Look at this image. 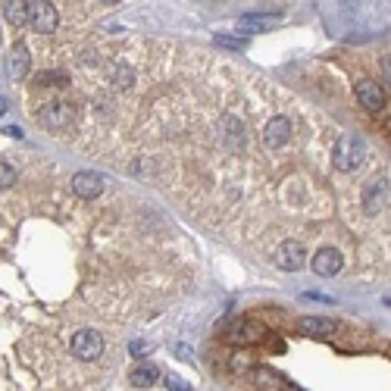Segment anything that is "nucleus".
I'll list each match as a JSON object with an SVG mask.
<instances>
[{"instance_id": "obj_1", "label": "nucleus", "mask_w": 391, "mask_h": 391, "mask_svg": "<svg viewBox=\"0 0 391 391\" xmlns=\"http://www.w3.org/2000/svg\"><path fill=\"white\" fill-rule=\"evenodd\" d=\"M332 160H335V166H338L341 172L357 170V166L366 160V141L357 138V135H341L338 144H335Z\"/></svg>"}, {"instance_id": "obj_2", "label": "nucleus", "mask_w": 391, "mask_h": 391, "mask_svg": "<svg viewBox=\"0 0 391 391\" xmlns=\"http://www.w3.org/2000/svg\"><path fill=\"white\" fill-rule=\"evenodd\" d=\"M75 119V110L69 104H44V110H38V122L44 129H51V132H66L69 126H72Z\"/></svg>"}, {"instance_id": "obj_3", "label": "nucleus", "mask_w": 391, "mask_h": 391, "mask_svg": "<svg viewBox=\"0 0 391 391\" xmlns=\"http://www.w3.org/2000/svg\"><path fill=\"white\" fill-rule=\"evenodd\" d=\"M391 200V178L379 176L373 178V182L366 185V191H363V207H366V213H382L385 207H388Z\"/></svg>"}, {"instance_id": "obj_4", "label": "nucleus", "mask_w": 391, "mask_h": 391, "mask_svg": "<svg viewBox=\"0 0 391 391\" xmlns=\"http://www.w3.org/2000/svg\"><path fill=\"white\" fill-rule=\"evenodd\" d=\"M72 354L79 360H97L104 354V338L100 332H91V329H81V332L72 335Z\"/></svg>"}, {"instance_id": "obj_5", "label": "nucleus", "mask_w": 391, "mask_h": 391, "mask_svg": "<svg viewBox=\"0 0 391 391\" xmlns=\"http://www.w3.org/2000/svg\"><path fill=\"white\" fill-rule=\"evenodd\" d=\"M31 10V29L38 31V35H51L53 29L59 25V16H57V7L53 3H47V0H38V3H29Z\"/></svg>"}, {"instance_id": "obj_6", "label": "nucleus", "mask_w": 391, "mask_h": 391, "mask_svg": "<svg viewBox=\"0 0 391 391\" xmlns=\"http://www.w3.org/2000/svg\"><path fill=\"white\" fill-rule=\"evenodd\" d=\"M354 94H357V104L373 110V113H379L385 107V91L379 88V81H373V79H357Z\"/></svg>"}, {"instance_id": "obj_7", "label": "nucleus", "mask_w": 391, "mask_h": 391, "mask_svg": "<svg viewBox=\"0 0 391 391\" xmlns=\"http://www.w3.org/2000/svg\"><path fill=\"white\" fill-rule=\"evenodd\" d=\"M263 141H266V148L269 150L285 148L288 141H291V119L288 116H273L263 129Z\"/></svg>"}, {"instance_id": "obj_8", "label": "nucleus", "mask_w": 391, "mask_h": 391, "mask_svg": "<svg viewBox=\"0 0 391 391\" xmlns=\"http://www.w3.org/2000/svg\"><path fill=\"white\" fill-rule=\"evenodd\" d=\"M266 338V329L263 325H257V323H251V319H241V323H235L226 332V341H232V345H257V341H263Z\"/></svg>"}, {"instance_id": "obj_9", "label": "nucleus", "mask_w": 391, "mask_h": 391, "mask_svg": "<svg viewBox=\"0 0 391 391\" xmlns=\"http://www.w3.org/2000/svg\"><path fill=\"white\" fill-rule=\"evenodd\" d=\"M219 138H222V144H226L232 154H238V150L244 148V126L238 122L235 116H222L219 119Z\"/></svg>"}, {"instance_id": "obj_10", "label": "nucleus", "mask_w": 391, "mask_h": 391, "mask_svg": "<svg viewBox=\"0 0 391 391\" xmlns=\"http://www.w3.org/2000/svg\"><path fill=\"white\" fill-rule=\"evenodd\" d=\"M275 263H279V269H285V273H297V269L304 266L301 241H282L279 254H275Z\"/></svg>"}, {"instance_id": "obj_11", "label": "nucleus", "mask_w": 391, "mask_h": 391, "mask_svg": "<svg viewBox=\"0 0 391 391\" xmlns=\"http://www.w3.org/2000/svg\"><path fill=\"white\" fill-rule=\"evenodd\" d=\"M297 329L304 335H313V338H329V335L338 332V323L325 316H301L297 319Z\"/></svg>"}, {"instance_id": "obj_12", "label": "nucleus", "mask_w": 391, "mask_h": 391, "mask_svg": "<svg viewBox=\"0 0 391 391\" xmlns=\"http://www.w3.org/2000/svg\"><path fill=\"white\" fill-rule=\"evenodd\" d=\"M72 191L79 194V198L91 200V198H97V194L104 191V178L97 176V172H75L72 176Z\"/></svg>"}, {"instance_id": "obj_13", "label": "nucleus", "mask_w": 391, "mask_h": 391, "mask_svg": "<svg viewBox=\"0 0 391 391\" xmlns=\"http://www.w3.org/2000/svg\"><path fill=\"white\" fill-rule=\"evenodd\" d=\"M341 254L335 251V247H323V251H316V257L310 260V266H313V273L316 275H335V273H341Z\"/></svg>"}, {"instance_id": "obj_14", "label": "nucleus", "mask_w": 391, "mask_h": 391, "mask_svg": "<svg viewBox=\"0 0 391 391\" xmlns=\"http://www.w3.org/2000/svg\"><path fill=\"white\" fill-rule=\"evenodd\" d=\"M7 69H10V75H13V79H25V72H29V47L16 44L13 51H10Z\"/></svg>"}, {"instance_id": "obj_15", "label": "nucleus", "mask_w": 391, "mask_h": 391, "mask_svg": "<svg viewBox=\"0 0 391 391\" xmlns=\"http://www.w3.org/2000/svg\"><path fill=\"white\" fill-rule=\"evenodd\" d=\"M3 16L10 19V25H25L31 19V10H29V3L25 0H10V3H3Z\"/></svg>"}, {"instance_id": "obj_16", "label": "nucleus", "mask_w": 391, "mask_h": 391, "mask_svg": "<svg viewBox=\"0 0 391 391\" xmlns=\"http://www.w3.org/2000/svg\"><path fill=\"white\" fill-rule=\"evenodd\" d=\"M275 23H279V13H273V16L247 13V16H241V19H238V29H244V31H263V29H269V25H275Z\"/></svg>"}, {"instance_id": "obj_17", "label": "nucleus", "mask_w": 391, "mask_h": 391, "mask_svg": "<svg viewBox=\"0 0 391 391\" xmlns=\"http://www.w3.org/2000/svg\"><path fill=\"white\" fill-rule=\"evenodd\" d=\"M251 379L257 382L260 391H279V385H282V379L275 376L273 369H263V366H254L251 369Z\"/></svg>"}, {"instance_id": "obj_18", "label": "nucleus", "mask_w": 391, "mask_h": 391, "mask_svg": "<svg viewBox=\"0 0 391 391\" xmlns=\"http://www.w3.org/2000/svg\"><path fill=\"white\" fill-rule=\"evenodd\" d=\"M157 379H160V369H157L154 363H138V366L132 369V382L135 385H144V388H148V385H154Z\"/></svg>"}, {"instance_id": "obj_19", "label": "nucleus", "mask_w": 391, "mask_h": 391, "mask_svg": "<svg viewBox=\"0 0 391 391\" xmlns=\"http://www.w3.org/2000/svg\"><path fill=\"white\" fill-rule=\"evenodd\" d=\"M38 85H44V88H53V85H66V72H59V69H47V72H38Z\"/></svg>"}, {"instance_id": "obj_20", "label": "nucleus", "mask_w": 391, "mask_h": 391, "mask_svg": "<svg viewBox=\"0 0 391 391\" xmlns=\"http://www.w3.org/2000/svg\"><path fill=\"white\" fill-rule=\"evenodd\" d=\"M110 79H113V85H119V88H129V85L135 81V72H132L129 66H116Z\"/></svg>"}, {"instance_id": "obj_21", "label": "nucleus", "mask_w": 391, "mask_h": 391, "mask_svg": "<svg viewBox=\"0 0 391 391\" xmlns=\"http://www.w3.org/2000/svg\"><path fill=\"white\" fill-rule=\"evenodd\" d=\"M251 366H254V360H251L247 351H238V354L232 357V369H235V373H247Z\"/></svg>"}, {"instance_id": "obj_22", "label": "nucleus", "mask_w": 391, "mask_h": 391, "mask_svg": "<svg viewBox=\"0 0 391 391\" xmlns=\"http://www.w3.org/2000/svg\"><path fill=\"white\" fill-rule=\"evenodd\" d=\"M13 182H16V170L10 166V163H0V191H3V188H10Z\"/></svg>"}, {"instance_id": "obj_23", "label": "nucleus", "mask_w": 391, "mask_h": 391, "mask_svg": "<svg viewBox=\"0 0 391 391\" xmlns=\"http://www.w3.org/2000/svg\"><path fill=\"white\" fill-rule=\"evenodd\" d=\"M216 44L219 47H229V51H241L244 41L241 38H226V35H216Z\"/></svg>"}, {"instance_id": "obj_24", "label": "nucleus", "mask_w": 391, "mask_h": 391, "mask_svg": "<svg viewBox=\"0 0 391 391\" xmlns=\"http://www.w3.org/2000/svg\"><path fill=\"white\" fill-rule=\"evenodd\" d=\"M382 75H385V81L391 85V53H385V57H382Z\"/></svg>"}, {"instance_id": "obj_25", "label": "nucleus", "mask_w": 391, "mask_h": 391, "mask_svg": "<svg viewBox=\"0 0 391 391\" xmlns=\"http://www.w3.org/2000/svg\"><path fill=\"white\" fill-rule=\"evenodd\" d=\"M166 382H170V388H172V391H188V385H185L178 376H170V379H166Z\"/></svg>"}, {"instance_id": "obj_26", "label": "nucleus", "mask_w": 391, "mask_h": 391, "mask_svg": "<svg viewBox=\"0 0 391 391\" xmlns=\"http://www.w3.org/2000/svg\"><path fill=\"white\" fill-rule=\"evenodd\" d=\"M3 132H7L10 138H23V129H19V126H10V129H3Z\"/></svg>"}, {"instance_id": "obj_27", "label": "nucleus", "mask_w": 391, "mask_h": 391, "mask_svg": "<svg viewBox=\"0 0 391 391\" xmlns=\"http://www.w3.org/2000/svg\"><path fill=\"white\" fill-rule=\"evenodd\" d=\"M141 351H148V345L144 341H132V354H141Z\"/></svg>"}, {"instance_id": "obj_28", "label": "nucleus", "mask_w": 391, "mask_h": 391, "mask_svg": "<svg viewBox=\"0 0 391 391\" xmlns=\"http://www.w3.org/2000/svg\"><path fill=\"white\" fill-rule=\"evenodd\" d=\"M3 113H7V100H3V97H0V116H3Z\"/></svg>"}, {"instance_id": "obj_29", "label": "nucleus", "mask_w": 391, "mask_h": 391, "mask_svg": "<svg viewBox=\"0 0 391 391\" xmlns=\"http://www.w3.org/2000/svg\"><path fill=\"white\" fill-rule=\"evenodd\" d=\"M282 391H301L297 385H282Z\"/></svg>"}, {"instance_id": "obj_30", "label": "nucleus", "mask_w": 391, "mask_h": 391, "mask_svg": "<svg viewBox=\"0 0 391 391\" xmlns=\"http://www.w3.org/2000/svg\"><path fill=\"white\" fill-rule=\"evenodd\" d=\"M385 304H388V307H391V295H388V297H385Z\"/></svg>"}]
</instances>
